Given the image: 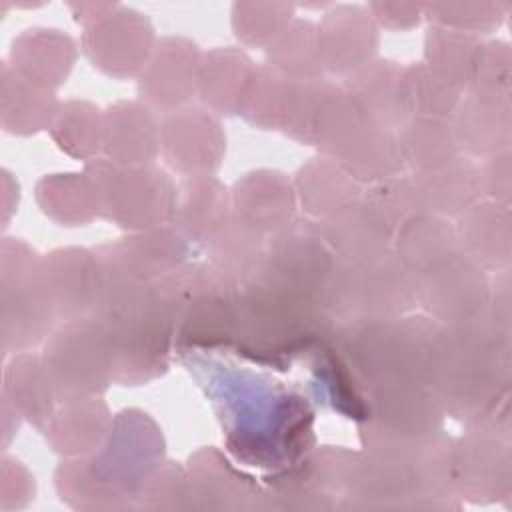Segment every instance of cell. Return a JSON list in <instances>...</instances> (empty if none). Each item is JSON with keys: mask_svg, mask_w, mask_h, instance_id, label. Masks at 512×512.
I'll list each match as a JSON object with an SVG mask.
<instances>
[{"mask_svg": "<svg viewBox=\"0 0 512 512\" xmlns=\"http://www.w3.org/2000/svg\"><path fill=\"white\" fill-rule=\"evenodd\" d=\"M332 328L334 320L322 298L288 288L262 272L238 290L234 340L252 360L284 366L294 354L316 348Z\"/></svg>", "mask_w": 512, "mask_h": 512, "instance_id": "obj_2", "label": "cell"}, {"mask_svg": "<svg viewBox=\"0 0 512 512\" xmlns=\"http://www.w3.org/2000/svg\"><path fill=\"white\" fill-rule=\"evenodd\" d=\"M246 54L224 48L214 50L210 56H206V62L200 64V92L202 98L210 102L214 108L234 112L242 108L246 90L252 82L250 80H230V78H246L254 74V68L250 66Z\"/></svg>", "mask_w": 512, "mask_h": 512, "instance_id": "obj_23", "label": "cell"}, {"mask_svg": "<svg viewBox=\"0 0 512 512\" xmlns=\"http://www.w3.org/2000/svg\"><path fill=\"white\" fill-rule=\"evenodd\" d=\"M348 96L354 106L374 126H400L408 116V100L404 86V68L390 60L368 62L350 74Z\"/></svg>", "mask_w": 512, "mask_h": 512, "instance_id": "obj_11", "label": "cell"}, {"mask_svg": "<svg viewBox=\"0 0 512 512\" xmlns=\"http://www.w3.org/2000/svg\"><path fill=\"white\" fill-rule=\"evenodd\" d=\"M322 64L332 72H356L376 52L378 34L370 14L360 6H338L318 26Z\"/></svg>", "mask_w": 512, "mask_h": 512, "instance_id": "obj_10", "label": "cell"}, {"mask_svg": "<svg viewBox=\"0 0 512 512\" xmlns=\"http://www.w3.org/2000/svg\"><path fill=\"white\" fill-rule=\"evenodd\" d=\"M198 66L196 46L184 38H164L150 62L148 74L142 76L140 92L156 106H176L184 102L194 84Z\"/></svg>", "mask_w": 512, "mask_h": 512, "instance_id": "obj_16", "label": "cell"}, {"mask_svg": "<svg viewBox=\"0 0 512 512\" xmlns=\"http://www.w3.org/2000/svg\"><path fill=\"white\" fill-rule=\"evenodd\" d=\"M458 146L474 154H496L498 146L508 142V106L506 98L472 94L456 114L452 126Z\"/></svg>", "mask_w": 512, "mask_h": 512, "instance_id": "obj_21", "label": "cell"}, {"mask_svg": "<svg viewBox=\"0 0 512 512\" xmlns=\"http://www.w3.org/2000/svg\"><path fill=\"white\" fill-rule=\"evenodd\" d=\"M394 254L418 276L458 252L456 230L442 216L416 212L394 232Z\"/></svg>", "mask_w": 512, "mask_h": 512, "instance_id": "obj_15", "label": "cell"}, {"mask_svg": "<svg viewBox=\"0 0 512 512\" xmlns=\"http://www.w3.org/2000/svg\"><path fill=\"white\" fill-rule=\"evenodd\" d=\"M396 144L402 162L416 168V172L446 164L456 158L458 152L452 124L444 118H412L400 126Z\"/></svg>", "mask_w": 512, "mask_h": 512, "instance_id": "obj_22", "label": "cell"}, {"mask_svg": "<svg viewBox=\"0 0 512 512\" xmlns=\"http://www.w3.org/2000/svg\"><path fill=\"white\" fill-rule=\"evenodd\" d=\"M178 346L216 348L234 340L238 288L212 264L180 266L166 274Z\"/></svg>", "mask_w": 512, "mask_h": 512, "instance_id": "obj_4", "label": "cell"}, {"mask_svg": "<svg viewBox=\"0 0 512 512\" xmlns=\"http://www.w3.org/2000/svg\"><path fill=\"white\" fill-rule=\"evenodd\" d=\"M106 150L118 162H148L156 150V126L146 108L118 104L106 116Z\"/></svg>", "mask_w": 512, "mask_h": 512, "instance_id": "obj_26", "label": "cell"}, {"mask_svg": "<svg viewBox=\"0 0 512 512\" xmlns=\"http://www.w3.org/2000/svg\"><path fill=\"white\" fill-rule=\"evenodd\" d=\"M226 190L210 178L192 176L180 188L174 198L172 216L178 224V232L194 242L212 238L226 218Z\"/></svg>", "mask_w": 512, "mask_h": 512, "instance_id": "obj_18", "label": "cell"}, {"mask_svg": "<svg viewBox=\"0 0 512 512\" xmlns=\"http://www.w3.org/2000/svg\"><path fill=\"white\" fill-rule=\"evenodd\" d=\"M362 202H366L384 222L396 232V228L418 212L414 186L410 176H390L378 182H372L366 192H362Z\"/></svg>", "mask_w": 512, "mask_h": 512, "instance_id": "obj_29", "label": "cell"}, {"mask_svg": "<svg viewBox=\"0 0 512 512\" xmlns=\"http://www.w3.org/2000/svg\"><path fill=\"white\" fill-rule=\"evenodd\" d=\"M44 270L56 314L66 320L96 314L106 284L98 256L78 248L56 250L44 260Z\"/></svg>", "mask_w": 512, "mask_h": 512, "instance_id": "obj_9", "label": "cell"}, {"mask_svg": "<svg viewBox=\"0 0 512 512\" xmlns=\"http://www.w3.org/2000/svg\"><path fill=\"white\" fill-rule=\"evenodd\" d=\"M508 378V336L488 316L458 326H438L424 384L442 410L480 420L496 408Z\"/></svg>", "mask_w": 512, "mask_h": 512, "instance_id": "obj_1", "label": "cell"}, {"mask_svg": "<svg viewBox=\"0 0 512 512\" xmlns=\"http://www.w3.org/2000/svg\"><path fill=\"white\" fill-rule=\"evenodd\" d=\"M56 314L44 262L20 240L2 244V344L22 350L36 344Z\"/></svg>", "mask_w": 512, "mask_h": 512, "instance_id": "obj_6", "label": "cell"}, {"mask_svg": "<svg viewBox=\"0 0 512 512\" xmlns=\"http://www.w3.org/2000/svg\"><path fill=\"white\" fill-rule=\"evenodd\" d=\"M508 208L500 204H472L460 214L456 240L462 254L482 268H498L508 262L510 252Z\"/></svg>", "mask_w": 512, "mask_h": 512, "instance_id": "obj_17", "label": "cell"}, {"mask_svg": "<svg viewBox=\"0 0 512 512\" xmlns=\"http://www.w3.org/2000/svg\"><path fill=\"white\" fill-rule=\"evenodd\" d=\"M408 110L426 118H444L458 104V88L436 76L426 64L404 68Z\"/></svg>", "mask_w": 512, "mask_h": 512, "instance_id": "obj_28", "label": "cell"}, {"mask_svg": "<svg viewBox=\"0 0 512 512\" xmlns=\"http://www.w3.org/2000/svg\"><path fill=\"white\" fill-rule=\"evenodd\" d=\"M418 304L440 326H458L486 318L490 288L484 268L458 250L418 274Z\"/></svg>", "mask_w": 512, "mask_h": 512, "instance_id": "obj_7", "label": "cell"}, {"mask_svg": "<svg viewBox=\"0 0 512 512\" xmlns=\"http://www.w3.org/2000/svg\"><path fill=\"white\" fill-rule=\"evenodd\" d=\"M296 188L304 210L320 218L360 198L356 180L332 158H314L306 164L298 172Z\"/></svg>", "mask_w": 512, "mask_h": 512, "instance_id": "obj_19", "label": "cell"}, {"mask_svg": "<svg viewBox=\"0 0 512 512\" xmlns=\"http://www.w3.org/2000/svg\"><path fill=\"white\" fill-rule=\"evenodd\" d=\"M292 8L286 4H234L236 36L248 44L272 42L288 24Z\"/></svg>", "mask_w": 512, "mask_h": 512, "instance_id": "obj_30", "label": "cell"}, {"mask_svg": "<svg viewBox=\"0 0 512 512\" xmlns=\"http://www.w3.org/2000/svg\"><path fill=\"white\" fill-rule=\"evenodd\" d=\"M270 66L292 80H316L322 72V54L318 28L308 20L288 22L270 42Z\"/></svg>", "mask_w": 512, "mask_h": 512, "instance_id": "obj_24", "label": "cell"}, {"mask_svg": "<svg viewBox=\"0 0 512 512\" xmlns=\"http://www.w3.org/2000/svg\"><path fill=\"white\" fill-rule=\"evenodd\" d=\"M480 44L468 32L454 28H430L426 34V66L454 88L470 82Z\"/></svg>", "mask_w": 512, "mask_h": 512, "instance_id": "obj_27", "label": "cell"}, {"mask_svg": "<svg viewBox=\"0 0 512 512\" xmlns=\"http://www.w3.org/2000/svg\"><path fill=\"white\" fill-rule=\"evenodd\" d=\"M6 394L34 426L42 428L52 418V398H56L44 364L28 354L14 356L6 368Z\"/></svg>", "mask_w": 512, "mask_h": 512, "instance_id": "obj_25", "label": "cell"}, {"mask_svg": "<svg viewBox=\"0 0 512 512\" xmlns=\"http://www.w3.org/2000/svg\"><path fill=\"white\" fill-rule=\"evenodd\" d=\"M44 368L62 402L102 392L114 378L110 340L94 316L66 320L46 342Z\"/></svg>", "mask_w": 512, "mask_h": 512, "instance_id": "obj_5", "label": "cell"}, {"mask_svg": "<svg viewBox=\"0 0 512 512\" xmlns=\"http://www.w3.org/2000/svg\"><path fill=\"white\" fill-rule=\"evenodd\" d=\"M210 240L212 266L234 284L240 282L242 286L260 274L266 244L260 240L258 230L232 216L218 228V232Z\"/></svg>", "mask_w": 512, "mask_h": 512, "instance_id": "obj_20", "label": "cell"}, {"mask_svg": "<svg viewBox=\"0 0 512 512\" xmlns=\"http://www.w3.org/2000/svg\"><path fill=\"white\" fill-rule=\"evenodd\" d=\"M326 306L334 322L398 318L418 306V276L394 250L362 260H336Z\"/></svg>", "mask_w": 512, "mask_h": 512, "instance_id": "obj_3", "label": "cell"}, {"mask_svg": "<svg viewBox=\"0 0 512 512\" xmlns=\"http://www.w3.org/2000/svg\"><path fill=\"white\" fill-rule=\"evenodd\" d=\"M418 212L436 216H460L476 204L480 188L478 168L472 162L452 158L430 170L410 176Z\"/></svg>", "mask_w": 512, "mask_h": 512, "instance_id": "obj_13", "label": "cell"}, {"mask_svg": "<svg viewBox=\"0 0 512 512\" xmlns=\"http://www.w3.org/2000/svg\"><path fill=\"white\" fill-rule=\"evenodd\" d=\"M318 230L336 260H362L392 250L394 232L362 198L322 218Z\"/></svg>", "mask_w": 512, "mask_h": 512, "instance_id": "obj_12", "label": "cell"}, {"mask_svg": "<svg viewBox=\"0 0 512 512\" xmlns=\"http://www.w3.org/2000/svg\"><path fill=\"white\" fill-rule=\"evenodd\" d=\"M336 264V256L312 222H288L274 230L264 250L262 274L288 288L322 298Z\"/></svg>", "mask_w": 512, "mask_h": 512, "instance_id": "obj_8", "label": "cell"}, {"mask_svg": "<svg viewBox=\"0 0 512 512\" xmlns=\"http://www.w3.org/2000/svg\"><path fill=\"white\" fill-rule=\"evenodd\" d=\"M182 120L188 130H184L178 116H172L164 124V152L168 164L180 172L204 176L202 172H212L220 162L222 136L218 124L210 116L200 114V110H186Z\"/></svg>", "mask_w": 512, "mask_h": 512, "instance_id": "obj_14", "label": "cell"}]
</instances>
